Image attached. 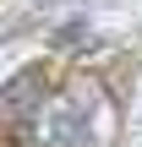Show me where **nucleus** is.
Returning <instances> with one entry per match:
<instances>
[{"label":"nucleus","instance_id":"obj_1","mask_svg":"<svg viewBox=\"0 0 142 147\" xmlns=\"http://www.w3.org/2000/svg\"><path fill=\"white\" fill-rule=\"evenodd\" d=\"M82 136V115H77V104H49V115H44V142L49 147H77Z\"/></svg>","mask_w":142,"mask_h":147},{"label":"nucleus","instance_id":"obj_2","mask_svg":"<svg viewBox=\"0 0 142 147\" xmlns=\"http://www.w3.org/2000/svg\"><path fill=\"white\" fill-rule=\"evenodd\" d=\"M38 87H44V76H38V71H16V76L0 87V120H5V115H22V109H33Z\"/></svg>","mask_w":142,"mask_h":147},{"label":"nucleus","instance_id":"obj_3","mask_svg":"<svg viewBox=\"0 0 142 147\" xmlns=\"http://www.w3.org/2000/svg\"><path fill=\"white\" fill-rule=\"evenodd\" d=\"M0 147H11V142H5V131H0Z\"/></svg>","mask_w":142,"mask_h":147}]
</instances>
